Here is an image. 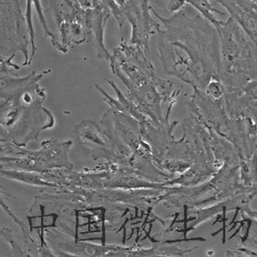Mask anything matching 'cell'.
<instances>
[{
    "label": "cell",
    "instance_id": "1",
    "mask_svg": "<svg viewBox=\"0 0 257 257\" xmlns=\"http://www.w3.org/2000/svg\"><path fill=\"white\" fill-rule=\"evenodd\" d=\"M166 30L156 33L191 70L194 87L204 90L211 80H219L220 43L217 29L202 16L189 18L184 10L165 18L151 8Z\"/></svg>",
    "mask_w": 257,
    "mask_h": 257
},
{
    "label": "cell",
    "instance_id": "2",
    "mask_svg": "<svg viewBox=\"0 0 257 257\" xmlns=\"http://www.w3.org/2000/svg\"><path fill=\"white\" fill-rule=\"evenodd\" d=\"M215 28L220 43L219 81L225 91L237 92L257 79V47L231 17Z\"/></svg>",
    "mask_w": 257,
    "mask_h": 257
},
{
    "label": "cell",
    "instance_id": "3",
    "mask_svg": "<svg viewBox=\"0 0 257 257\" xmlns=\"http://www.w3.org/2000/svg\"><path fill=\"white\" fill-rule=\"evenodd\" d=\"M244 187L240 181L239 166L224 165L212 178L195 186L165 187L159 202L166 201L171 208H206L237 194ZM167 206V207H168Z\"/></svg>",
    "mask_w": 257,
    "mask_h": 257
},
{
    "label": "cell",
    "instance_id": "4",
    "mask_svg": "<svg viewBox=\"0 0 257 257\" xmlns=\"http://www.w3.org/2000/svg\"><path fill=\"white\" fill-rule=\"evenodd\" d=\"M31 47L26 18L19 0H0V57L8 58L21 52L24 66L31 64Z\"/></svg>",
    "mask_w": 257,
    "mask_h": 257
},
{
    "label": "cell",
    "instance_id": "5",
    "mask_svg": "<svg viewBox=\"0 0 257 257\" xmlns=\"http://www.w3.org/2000/svg\"><path fill=\"white\" fill-rule=\"evenodd\" d=\"M42 150L36 152H29L26 150L19 149L14 147L16 150L12 149V154L21 155V158H8L4 156L5 166L12 165V167L23 170V172H37V173H48L50 169L55 167H66L68 169L73 168V166L67 160L68 150L71 146L70 142L58 143L55 141H47Z\"/></svg>",
    "mask_w": 257,
    "mask_h": 257
},
{
    "label": "cell",
    "instance_id": "6",
    "mask_svg": "<svg viewBox=\"0 0 257 257\" xmlns=\"http://www.w3.org/2000/svg\"><path fill=\"white\" fill-rule=\"evenodd\" d=\"M149 0H125L123 12L132 26L131 44L143 47L149 51V40L161 25L156 23L150 14Z\"/></svg>",
    "mask_w": 257,
    "mask_h": 257
},
{
    "label": "cell",
    "instance_id": "7",
    "mask_svg": "<svg viewBox=\"0 0 257 257\" xmlns=\"http://www.w3.org/2000/svg\"><path fill=\"white\" fill-rule=\"evenodd\" d=\"M74 132L78 142L90 148L94 160L105 158L108 161H118L112 144L96 123L86 120L76 125Z\"/></svg>",
    "mask_w": 257,
    "mask_h": 257
},
{
    "label": "cell",
    "instance_id": "8",
    "mask_svg": "<svg viewBox=\"0 0 257 257\" xmlns=\"http://www.w3.org/2000/svg\"><path fill=\"white\" fill-rule=\"evenodd\" d=\"M112 15L111 10L103 3L96 8L83 9L82 8V24L90 34L94 35V47L99 59L110 60L111 54L106 49L104 43V33L109 18Z\"/></svg>",
    "mask_w": 257,
    "mask_h": 257
},
{
    "label": "cell",
    "instance_id": "9",
    "mask_svg": "<svg viewBox=\"0 0 257 257\" xmlns=\"http://www.w3.org/2000/svg\"><path fill=\"white\" fill-rule=\"evenodd\" d=\"M225 7L257 47V12L245 0H215Z\"/></svg>",
    "mask_w": 257,
    "mask_h": 257
},
{
    "label": "cell",
    "instance_id": "10",
    "mask_svg": "<svg viewBox=\"0 0 257 257\" xmlns=\"http://www.w3.org/2000/svg\"><path fill=\"white\" fill-rule=\"evenodd\" d=\"M90 32L76 18L62 23L56 33L58 39L57 50L66 53L72 44L81 45L87 42Z\"/></svg>",
    "mask_w": 257,
    "mask_h": 257
},
{
    "label": "cell",
    "instance_id": "11",
    "mask_svg": "<svg viewBox=\"0 0 257 257\" xmlns=\"http://www.w3.org/2000/svg\"><path fill=\"white\" fill-rule=\"evenodd\" d=\"M219 168L210 162H196L192 166L181 173L177 178H172L164 182L163 185H180V186H195L209 180Z\"/></svg>",
    "mask_w": 257,
    "mask_h": 257
},
{
    "label": "cell",
    "instance_id": "12",
    "mask_svg": "<svg viewBox=\"0 0 257 257\" xmlns=\"http://www.w3.org/2000/svg\"><path fill=\"white\" fill-rule=\"evenodd\" d=\"M34 5L38 15L39 21L41 24L43 32L46 37H48L51 41V43L53 44V47L57 48L58 47V40L56 38L54 33L50 30L48 24H47V19L45 18V12L42 6H41V0H26V12H25V18H26L27 24L30 31V42H31V60H32L34 56L37 52V47L35 44V32L34 24H33V7Z\"/></svg>",
    "mask_w": 257,
    "mask_h": 257
},
{
    "label": "cell",
    "instance_id": "13",
    "mask_svg": "<svg viewBox=\"0 0 257 257\" xmlns=\"http://www.w3.org/2000/svg\"><path fill=\"white\" fill-rule=\"evenodd\" d=\"M240 181L244 187L257 186V152L248 158L242 159L239 163Z\"/></svg>",
    "mask_w": 257,
    "mask_h": 257
},
{
    "label": "cell",
    "instance_id": "14",
    "mask_svg": "<svg viewBox=\"0 0 257 257\" xmlns=\"http://www.w3.org/2000/svg\"><path fill=\"white\" fill-rule=\"evenodd\" d=\"M189 5L193 6L198 11L199 14L202 16L205 19L210 22L213 26L216 27L219 21L213 14H219V16H224V12L213 8L209 0H186Z\"/></svg>",
    "mask_w": 257,
    "mask_h": 257
},
{
    "label": "cell",
    "instance_id": "15",
    "mask_svg": "<svg viewBox=\"0 0 257 257\" xmlns=\"http://www.w3.org/2000/svg\"><path fill=\"white\" fill-rule=\"evenodd\" d=\"M186 0H155V4L167 14H176L183 10Z\"/></svg>",
    "mask_w": 257,
    "mask_h": 257
},
{
    "label": "cell",
    "instance_id": "16",
    "mask_svg": "<svg viewBox=\"0 0 257 257\" xmlns=\"http://www.w3.org/2000/svg\"><path fill=\"white\" fill-rule=\"evenodd\" d=\"M204 91L206 92V94H208V96L214 99V100H217V101L222 100L223 98L225 96V86L219 80H211L209 83L207 85V87L205 88Z\"/></svg>",
    "mask_w": 257,
    "mask_h": 257
},
{
    "label": "cell",
    "instance_id": "17",
    "mask_svg": "<svg viewBox=\"0 0 257 257\" xmlns=\"http://www.w3.org/2000/svg\"><path fill=\"white\" fill-rule=\"evenodd\" d=\"M103 3L105 4V6L108 7L109 9L111 10V13L113 15L115 19L117 20L118 26L120 29H122L124 21L126 20L124 14H123V9L118 6V4L116 2V0H101Z\"/></svg>",
    "mask_w": 257,
    "mask_h": 257
},
{
    "label": "cell",
    "instance_id": "18",
    "mask_svg": "<svg viewBox=\"0 0 257 257\" xmlns=\"http://www.w3.org/2000/svg\"><path fill=\"white\" fill-rule=\"evenodd\" d=\"M244 116H248L254 120L257 124V101L252 102L247 106Z\"/></svg>",
    "mask_w": 257,
    "mask_h": 257
},
{
    "label": "cell",
    "instance_id": "19",
    "mask_svg": "<svg viewBox=\"0 0 257 257\" xmlns=\"http://www.w3.org/2000/svg\"><path fill=\"white\" fill-rule=\"evenodd\" d=\"M116 2L118 4V6H119L121 8H123L124 4H125V0H116Z\"/></svg>",
    "mask_w": 257,
    "mask_h": 257
},
{
    "label": "cell",
    "instance_id": "20",
    "mask_svg": "<svg viewBox=\"0 0 257 257\" xmlns=\"http://www.w3.org/2000/svg\"><path fill=\"white\" fill-rule=\"evenodd\" d=\"M64 1H66V2H68V3H72V1H71V0H64Z\"/></svg>",
    "mask_w": 257,
    "mask_h": 257
},
{
    "label": "cell",
    "instance_id": "21",
    "mask_svg": "<svg viewBox=\"0 0 257 257\" xmlns=\"http://www.w3.org/2000/svg\"><path fill=\"white\" fill-rule=\"evenodd\" d=\"M254 188H255V190H256V194H257V186H256V187H254Z\"/></svg>",
    "mask_w": 257,
    "mask_h": 257
}]
</instances>
